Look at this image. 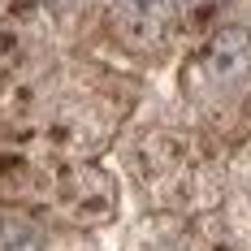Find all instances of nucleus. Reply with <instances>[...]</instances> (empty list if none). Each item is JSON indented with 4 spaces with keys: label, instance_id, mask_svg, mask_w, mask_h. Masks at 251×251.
Wrapping results in <instances>:
<instances>
[{
    "label": "nucleus",
    "instance_id": "obj_1",
    "mask_svg": "<svg viewBox=\"0 0 251 251\" xmlns=\"http://www.w3.org/2000/svg\"><path fill=\"white\" fill-rule=\"evenodd\" d=\"M0 251H39V243H35V234H30V229H0Z\"/></svg>",
    "mask_w": 251,
    "mask_h": 251
},
{
    "label": "nucleus",
    "instance_id": "obj_2",
    "mask_svg": "<svg viewBox=\"0 0 251 251\" xmlns=\"http://www.w3.org/2000/svg\"><path fill=\"white\" fill-rule=\"evenodd\" d=\"M134 4H156V0H134Z\"/></svg>",
    "mask_w": 251,
    "mask_h": 251
}]
</instances>
